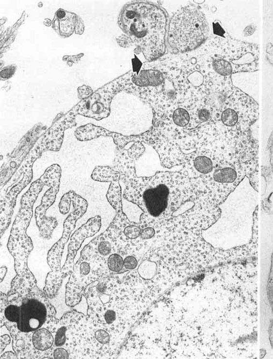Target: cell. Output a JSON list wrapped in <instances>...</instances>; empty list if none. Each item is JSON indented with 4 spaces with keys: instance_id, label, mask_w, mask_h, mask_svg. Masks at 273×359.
Segmentation results:
<instances>
[{
    "instance_id": "cell-40",
    "label": "cell",
    "mask_w": 273,
    "mask_h": 359,
    "mask_svg": "<svg viewBox=\"0 0 273 359\" xmlns=\"http://www.w3.org/2000/svg\"><path fill=\"white\" fill-rule=\"evenodd\" d=\"M256 31V27L253 25H250L247 26L244 31V35L246 36H249L252 35Z\"/></svg>"
},
{
    "instance_id": "cell-6",
    "label": "cell",
    "mask_w": 273,
    "mask_h": 359,
    "mask_svg": "<svg viewBox=\"0 0 273 359\" xmlns=\"http://www.w3.org/2000/svg\"><path fill=\"white\" fill-rule=\"evenodd\" d=\"M72 204L74 210L64 221L62 237L49 250L47 262L52 271H61V260L64 246L70 238L73 231L76 227L77 221L86 213L88 203L80 195L70 190L64 194L59 204V209L63 215H66L70 210Z\"/></svg>"
},
{
    "instance_id": "cell-17",
    "label": "cell",
    "mask_w": 273,
    "mask_h": 359,
    "mask_svg": "<svg viewBox=\"0 0 273 359\" xmlns=\"http://www.w3.org/2000/svg\"><path fill=\"white\" fill-rule=\"evenodd\" d=\"M47 327L38 329L33 334L28 359L53 358L54 337Z\"/></svg>"
},
{
    "instance_id": "cell-16",
    "label": "cell",
    "mask_w": 273,
    "mask_h": 359,
    "mask_svg": "<svg viewBox=\"0 0 273 359\" xmlns=\"http://www.w3.org/2000/svg\"><path fill=\"white\" fill-rule=\"evenodd\" d=\"M142 144L145 152L135 164V173L138 178H151L158 172L173 171L162 166L160 156L153 146L144 142Z\"/></svg>"
},
{
    "instance_id": "cell-42",
    "label": "cell",
    "mask_w": 273,
    "mask_h": 359,
    "mask_svg": "<svg viewBox=\"0 0 273 359\" xmlns=\"http://www.w3.org/2000/svg\"><path fill=\"white\" fill-rule=\"evenodd\" d=\"M214 31L215 33L218 35L223 36L225 34V32L223 30V29L221 27L219 24H216L214 25Z\"/></svg>"
},
{
    "instance_id": "cell-8",
    "label": "cell",
    "mask_w": 273,
    "mask_h": 359,
    "mask_svg": "<svg viewBox=\"0 0 273 359\" xmlns=\"http://www.w3.org/2000/svg\"><path fill=\"white\" fill-rule=\"evenodd\" d=\"M44 186L42 181L38 179L33 182L27 192L22 195L21 208L14 221L7 245L16 243L33 244L32 239L27 234V230L32 218L34 204Z\"/></svg>"
},
{
    "instance_id": "cell-18",
    "label": "cell",
    "mask_w": 273,
    "mask_h": 359,
    "mask_svg": "<svg viewBox=\"0 0 273 359\" xmlns=\"http://www.w3.org/2000/svg\"><path fill=\"white\" fill-rule=\"evenodd\" d=\"M78 18L75 13L59 9L53 19L52 28L61 37H69L75 31Z\"/></svg>"
},
{
    "instance_id": "cell-32",
    "label": "cell",
    "mask_w": 273,
    "mask_h": 359,
    "mask_svg": "<svg viewBox=\"0 0 273 359\" xmlns=\"http://www.w3.org/2000/svg\"><path fill=\"white\" fill-rule=\"evenodd\" d=\"M53 359H71L70 354L65 348H57L53 352Z\"/></svg>"
},
{
    "instance_id": "cell-13",
    "label": "cell",
    "mask_w": 273,
    "mask_h": 359,
    "mask_svg": "<svg viewBox=\"0 0 273 359\" xmlns=\"http://www.w3.org/2000/svg\"><path fill=\"white\" fill-rule=\"evenodd\" d=\"M59 189L60 185L49 187L43 196L41 204L35 210L34 215L36 225L40 237L44 239L49 240L51 239L54 230L58 225L57 219L52 216H47V211L55 203Z\"/></svg>"
},
{
    "instance_id": "cell-11",
    "label": "cell",
    "mask_w": 273,
    "mask_h": 359,
    "mask_svg": "<svg viewBox=\"0 0 273 359\" xmlns=\"http://www.w3.org/2000/svg\"><path fill=\"white\" fill-rule=\"evenodd\" d=\"M112 97L106 86L99 88L90 97L79 103L78 114L97 120L106 119L111 115Z\"/></svg>"
},
{
    "instance_id": "cell-36",
    "label": "cell",
    "mask_w": 273,
    "mask_h": 359,
    "mask_svg": "<svg viewBox=\"0 0 273 359\" xmlns=\"http://www.w3.org/2000/svg\"><path fill=\"white\" fill-rule=\"evenodd\" d=\"M211 118V113L207 109H202L198 112V119L201 121L206 122L209 120Z\"/></svg>"
},
{
    "instance_id": "cell-34",
    "label": "cell",
    "mask_w": 273,
    "mask_h": 359,
    "mask_svg": "<svg viewBox=\"0 0 273 359\" xmlns=\"http://www.w3.org/2000/svg\"><path fill=\"white\" fill-rule=\"evenodd\" d=\"M138 261L135 257L128 256L124 259V266L127 270H133L137 268Z\"/></svg>"
},
{
    "instance_id": "cell-10",
    "label": "cell",
    "mask_w": 273,
    "mask_h": 359,
    "mask_svg": "<svg viewBox=\"0 0 273 359\" xmlns=\"http://www.w3.org/2000/svg\"><path fill=\"white\" fill-rule=\"evenodd\" d=\"M78 114V107L76 105L58 120H56L49 129L43 135L40 145L43 152L60 151L64 140V132L76 126L75 117Z\"/></svg>"
},
{
    "instance_id": "cell-3",
    "label": "cell",
    "mask_w": 273,
    "mask_h": 359,
    "mask_svg": "<svg viewBox=\"0 0 273 359\" xmlns=\"http://www.w3.org/2000/svg\"><path fill=\"white\" fill-rule=\"evenodd\" d=\"M209 28L201 10L188 6L173 14L169 24L167 41L174 52L195 50L207 40Z\"/></svg>"
},
{
    "instance_id": "cell-1",
    "label": "cell",
    "mask_w": 273,
    "mask_h": 359,
    "mask_svg": "<svg viewBox=\"0 0 273 359\" xmlns=\"http://www.w3.org/2000/svg\"><path fill=\"white\" fill-rule=\"evenodd\" d=\"M167 22L164 10L155 4L143 1L125 5L118 21L123 32L150 61L161 57L165 52Z\"/></svg>"
},
{
    "instance_id": "cell-23",
    "label": "cell",
    "mask_w": 273,
    "mask_h": 359,
    "mask_svg": "<svg viewBox=\"0 0 273 359\" xmlns=\"http://www.w3.org/2000/svg\"><path fill=\"white\" fill-rule=\"evenodd\" d=\"M91 178L100 183H111L119 181L120 174L109 166H97L93 171Z\"/></svg>"
},
{
    "instance_id": "cell-43",
    "label": "cell",
    "mask_w": 273,
    "mask_h": 359,
    "mask_svg": "<svg viewBox=\"0 0 273 359\" xmlns=\"http://www.w3.org/2000/svg\"><path fill=\"white\" fill-rule=\"evenodd\" d=\"M7 273V268L5 266L1 267V282H2L3 278L6 276V274Z\"/></svg>"
},
{
    "instance_id": "cell-44",
    "label": "cell",
    "mask_w": 273,
    "mask_h": 359,
    "mask_svg": "<svg viewBox=\"0 0 273 359\" xmlns=\"http://www.w3.org/2000/svg\"><path fill=\"white\" fill-rule=\"evenodd\" d=\"M269 334H270V342L271 343L272 347H273V323L271 324L270 329H269Z\"/></svg>"
},
{
    "instance_id": "cell-35",
    "label": "cell",
    "mask_w": 273,
    "mask_h": 359,
    "mask_svg": "<svg viewBox=\"0 0 273 359\" xmlns=\"http://www.w3.org/2000/svg\"><path fill=\"white\" fill-rule=\"evenodd\" d=\"M155 235V230L152 228L148 227L144 229L141 232V238L143 239H148L152 238Z\"/></svg>"
},
{
    "instance_id": "cell-30",
    "label": "cell",
    "mask_w": 273,
    "mask_h": 359,
    "mask_svg": "<svg viewBox=\"0 0 273 359\" xmlns=\"http://www.w3.org/2000/svg\"><path fill=\"white\" fill-rule=\"evenodd\" d=\"M141 229L136 225L128 226L124 230V234L126 237L130 239H135L140 237L141 234Z\"/></svg>"
},
{
    "instance_id": "cell-28",
    "label": "cell",
    "mask_w": 273,
    "mask_h": 359,
    "mask_svg": "<svg viewBox=\"0 0 273 359\" xmlns=\"http://www.w3.org/2000/svg\"><path fill=\"white\" fill-rule=\"evenodd\" d=\"M193 165L195 169L202 174H209L213 170L212 160L206 156L197 157L193 162Z\"/></svg>"
},
{
    "instance_id": "cell-27",
    "label": "cell",
    "mask_w": 273,
    "mask_h": 359,
    "mask_svg": "<svg viewBox=\"0 0 273 359\" xmlns=\"http://www.w3.org/2000/svg\"><path fill=\"white\" fill-rule=\"evenodd\" d=\"M157 265L155 262L150 260L143 261L138 269V273L144 279H152L157 273Z\"/></svg>"
},
{
    "instance_id": "cell-33",
    "label": "cell",
    "mask_w": 273,
    "mask_h": 359,
    "mask_svg": "<svg viewBox=\"0 0 273 359\" xmlns=\"http://www.w3.org/2000/svg\"><path fill=\"white\" fill-rule=\"evenodd\" d=\"M16 67L15 65L8 66L3 68L1 71V80H7L11 78L16 72Z\"/></svg>"
},
{
    "instance_id": "cell-7",
    "label": "cell",
    "mask_w": 273,
    "mask_h": 359,
    "mask_svg": "<svg viewBox=\"0 0 273 359\" xmlns=\"http://www.w3.org/2000/svg\"><path fill=\"white\" fill-rule=\"evenodd\" d=\"M122 98L121 120L115 133L130 137L141 135L150 130L153 120L150 105L132 93H122Z\"/></svg>"
},
{
    "instance_id": "cell-38",
    "label": "cell",
    "mask_w": 273,
    "mask_h": 359,
    "mask_svg": "<svg viewBox=\"0 0 273 359\" xmlns=\"http://www.w3.org/2000/svg\"><path fill=\"white\" fill-rule=\"evenodd\" d=\"M84 30V24L82 19L78 17L76 24L75 32L78 35H82Z\"/></svg>"
},
{
    "instance_id": "cell-41",
    "label": "cell",
    "mask_w": 273,
    "mask_h": 359,
    "mask_svg": "<svg viewBox=\"0 0 273 359\" xmlns=\"http://www.w3.org/2000/svg\"><path fill=\"white\" fill-rule=\"evenodd\" d=\"M18 357L16 353L7 352L1 355V359H18Z\"/></svg>"
},
{
    "instance_id": "cell-19",
    "label": "cell",
    "mask_w": 273,
    "mask_h": 359,
    "mask_svg": "<svg viewBox=\"0 0 273 359\" xmlns=\"http://www.w3.org/2000/svg\"><path fill=\"white\" fill-rule=\"evenodd\" d=\"M111 238V235L105 230L88 244L101 261L106 259L112 254L113 245Z\"/></svg>"
},
{
    "instance_id": "cell-26",
    "label": "cell",
    "mask_w": 273,
    "mask_h": 359,
    "mask_svg": "<svg viewBox=\"0 0 273 359\" xmlns=\"http://www.w3.org/2000/svg\"><path fill=\"white\" fill-rule=\"evenodd\" d=\"M102 262V265L106 271V267L109 271L113 273H118L122 271L124 266V259L120 255L112 253Z\"/></svg>"
},
{
    "instance_id": "cell-5",
    "label": "cell",
    "mask_w": 273,
    "mask_h": 359,
    "mask_svg": "<svg viewBox=\"0 0 273 359\" xmlns=\"http://www.w3.org/2000/svg\"><path fill=\"white\" fill-rule=\"evenodd\" d=\"M105 274L101 260L97 257L88 244L84 246L66 284L67 306L71 308L77 306L81 302L88 285L105 277Z\"/></svg>"
},
{
    "instance_id": "cell-37",
    "label": "cell",
    "mask_w": 273,
    "mask_h": 359,
    "mask_svg": "<svg viewBox=\"0 0 273 359\" xmlns=\"http://www.w3.org/2000/svg\"><path fill=\"white\" fill-rule=\"evenodd\" d=\"M193 205V203H192V202H188V203H186L185 205H182L181 207L176 211L173 213V216L174 217H177V216L185 213L188 209L192 208Z\"/></svg>"
},
{
    "instance_id": "cell-31",
    "label": "cell",
    "mask_w": 273,
    "mask_h": 359,
    "mask_svg": "<svg viewBox=\"0 0 273 359\" xmlns=\"http://www.w3.org/2000/svg\"><path fill=\"white\" fill-rule=\"evenodd\" d=\"M79 99L84 100L90 97L93 94V91L90 86L83 85L78 88Z\"/></svg>"
},
{
    "instance_id": "cell-20",
    "label": "cell",
    "mask_w": 273,
    "mask_h": 359,
    "mask_svg": "<svg viewBox=\"0 0 273 359\" xmlns=\"http://www.w3.org/2000/svg\"><path fill=\"white\" fill-rule=\"evenodd\" d=\"M112 132L105 128L88 124L77 128L74 133L77 139L80 141H91L98 137H111Z\"/></svg>"
},
{
    "instance_id": "cell-25",
    "label": "cell",
    "mask_w": 273,
    "mask_h": 359,
    "mask_svg": "<svg viewBox=\"0 0 273 359\" xmlns=\"http://www.w3.org/2000/svg\"><path fill=\"white\" fill-rule=\"evenodd\" d=\"M122 211L131 222L140 223L145 211L137 204L125 198H122Z\"/></svg>"
},
{
    "instance_id": "cell-9",
    "label": "cell",
    "mask_w": 273,
    "mask_h": 359,
    "mask_svg": "<svg viewBox=\"0 0 273 359\" xmlns=\"http://www.w3.org/2000/svg\"><path fill=\"white\" fill-rule=\"evenodd\" d=\"M102 227V218L96 215L87 220L74 232L70 238L68 246V254L65 263L61 269L63 277L65 279L73 272L75 263L74 259L84 240L97 234Z\"/></svg>"
},
{
    "instance_id": "cell-4",
    "label": "cell",
    "mask_w": 273,
    "mask_h": 359,
    "mask_svg": "<svg viewBox=\"0 0 273 359\" xmlns=\"http://www.w3.org/2000/svg\"><path fill=\"white\" fill-rule=\"evenodd\" d=\"M215 46L217 52L211 67L222 79L231 78L235 73L259 69L260 51L256 44L233 38H218Z\"/></svg>"
},
{
    "instance_id": "cell-45",
    "label": "cell",
    "mask_w": 273,
    "mask_h": 359,
    "mask_svg": "<svg viewBox=\"0 0 273 359\" xmlns=\"http://www.w3.org/2000/svg\"><path fill=\"white\" fill-rule=\"evenodd\" d=\"M44 24L45 26H46L47 27H49L52 25V22L51 21L50 19L47 18L45 19Z\"/></svg>"
},
{
    "instance_id": "cell-24",
    "label": "cell",
    "mask_w": 273,
    "mask_h": 359,
    "mask_svg": "<svg viewBox=\"0 0 273 359\" xmlns=\"http://www.w3.org/2000/svg\"><path fill=\"white\" fill-rule=\"evenodd\" d=\"M106 199L108 203L118 213L122 211V198L121 196V188L119 181H113L109 186L106 193Z\"/></svg>"
},
{
    "instance_id": "cell-22",
    "label": "cell",
    "mask_w": 273,
    "mask_h": 359,
    "mask_svg": "<svg viewBox=\"0 0 273 359\" xmlns=\"http://www.w3.org/2000/svg\"><path fill=\"white\" fill-rule=\"evenodd\" d=\"M163 76L160 72L147 70L142 71L133 78V82L140 86H157L161 85Z\"/></svg>"
},
{
    "instance_id": "cell-14",
    "label": "cell",
    "mask_w": 273,
    "mask_h": 359,
    "mask_svg": "<svg viewBox=\"0 0 273 359\" xmlns=\"http://www.w3.org/2000/svg\"><path fill=\"white\" fill-rule=\"evenodd\" d=\"M33 179L32 167L28 169L22 179L9 190L8 192L1 198L0 206V235L1 238L9 227L16 204V199L19 194L31 183Z\"/></svg>"
},
{
    "instance_id": "cell-12",
    "label": "cell",
    "mask_w": 273,
    "mask_h": 359,
    "mask_svg": "<svg viewBox=\"0 0 273 359\" xmlns=\"http://www.w3.org/2000/svg\"><path fill=\"white\" fill-rule=\"evenodd\" d=\"M9 252L14 259V269L16 276L13 280L24 287L36 286V280L29 270L28 258L33 249V245L16 243L7 245Z\"/></svg>"
},
{
    "instance_id": "cell-39",
    "label": "cell",
    "mask_w": 273,
    "mask_h": 359,
    "mask_svg": "<svg viewBox=\"0 0 273 359\" xmlns=\"http://www.w3.org/2000/svg\"><path fill=\"white\" fill-rule=\"evenodd\" d=\"M11 342V338L7 334L1 337V352H3L5 348Z\"/></svg>"
},
{
    "instance_id": "cell-29",
    "label": "cell",
    "mask_w": 273,
    "mask_h": 359,
    "mask_svg": "<svg viewBox=\"0 0 273 359\" xmlns=\"http://www.w3.org/2000/svg\"><path fill=\"white\" fill-rule=\"evenodd\" d=\"M173 120L177 125L184 127L187 125L190 122V114L186 110L179 108L174 112Z\"/></svg>"
},
{
    "instance_id": "cell-2",
    "label": "cell",
    "mask_w": 273,
    "mask_h": 359,
    "mask_svg": "<svg viewBox=\"0 0 273 359\" xmlns=\"http://www.w3.org/2000/svg\"><path fill=\"white\" fill-rule=\"evenodd\" d=\"M7 295L19 308L16 323L8 329L13 350L18 358L28 359L33 333L42 327L51 330L58 323L56 309L37 285L11 290Z\"/></svg>"
},
{
    "instance_id": "cell-21",
    "label": "cell",
    "mask_w": 273,
    "mask_h": 359,
    "mask_svg": "<svg viewBox=\"0 0 273 359\" xmlns=\"http://www.w3.org/2000/svg\"><path fill=\"white\" fill-rule=\"evenodd\" d=\"M64 279L61 271H51L48 273L43 291L49 299L57 297Z\"/></svg>"
},
{
    "instance_id": "cell-15",
    "label": "cell",
    "mask_w": 273,
    "mask_h": 359,
    "mask_svg": "<svg viewBox=\"0 0 273 359\" xmlns=\"http://www.w3.org/2000/svg\"><path fill=\"white\" fill-rule=\"evenodd\" d=\"M170 195V187L167 184H151L143 190L142 204L148 214L153 218H158L167 209Z\"/></svg>"
},
{
    "instance_id": "cell-46",
    "label": "cell",
    "mask_w": 273,
    "mask_h": 359,
    "mask_svg": "<svg viewBox=\"0 0 273 359\" xmlns=\"http://www.w3.org/2000/svg\"><path fill=\"white\" fill-rule=\"evenodd\" d=\"M266 350H264V349H261V350H260V357H261L260 358L261 359L264 358L266 356Z\"/></svg>"
}]
</instances>
